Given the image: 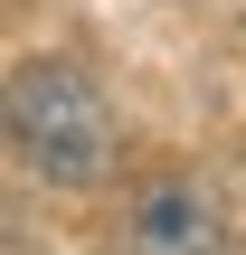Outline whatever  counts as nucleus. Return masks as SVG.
Listing matches in <instances>:
<instances>
[{"mask_svg": "<svg viewBox=\"0 0 246 255\" xmlns=\"http://www.w3.org/2000/svg\"><path fill=\"white\" fill-rule=\"evenodd\" d=\"M133 255H237V227L218 218V199L199 180H142L133 218H123Z\"/></svg>", "mask_w": 246, "mask_h": 255, "instance_id": "f03ea898", "label": "nucleus"}, {"mask_svg": "<svg viewBox=\"0 0 246 255\" xmlns=\"http://www.w3.org/2000/svg\"><path fill=\"white\" fill-rule=\"evenodd\" d=\"M237 19H246V0H237Z\"/></svg>", "mask_w": 246, "mask_h": 255, "instance_id": "7ed1b4c3", "label": "nucleus"}, {"mask_svg": "<svg viewBox=\"0 0 246 255\" xmlns=\"http://www.w3.org/2000/svg\"><path fill=\"white\" fill-rule=\"evenodd\" d=\"M0 114H9V151H19L28 180H47V189H95V180H114L123 132H114L104 85H95L76 57H19Z\"/></svg>", "mask_w": 246, "mask_h": 255, "instance_id": "f257e3e1", "label": "nucleus"}]
</instances>
